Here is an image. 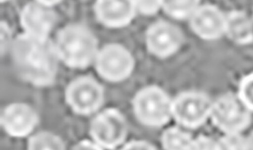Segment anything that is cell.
Wrapping results in <instances>:
<instances>
[{
  "mask_svg": "<svg viewBox=\"0 0 253 150\" xmlns=\"http://www.w3.org/2000/svg\"><path fill=\"white\" fill-rule=\"evenodd\" d=\"M183 35L180 29L174 25L165 21H159L152 24L146 34V42L149 51L155 55L169 56L180 48Z\"/></svg>",
  "mask_w": 253,
  "mask_h": 150,
  "instance_id": "9",
  "label": "cell"
},
{
  "mask_svg": "<svg viewBox=\"0 0 253 150\" xmlns=\"http://www.w3.org/2000/svg\"><path fill=\"white\" fill-rule=\"evenodd\" d=\"M47 6L40 3H32L24 7L21 21L27 34L47 37L55 19L53 12Z\"/></svg>",
  "mask_w": 253,
  "mask_h": 150,
  "instance_id": "13",
  "label": "cell"
},
{
  "mask_svg": "<svg viewBox=\"0 0 253 150\" xmlns=\"http://www.w3.org/2000/svg\"><path fill=\"white\" fill-rule=\"evenodd\" d=\"M225 33L233 41L245 43L252 40L253 29L248 17L241 12H233L226 17Z\"/></svg>",
  "mask_w": 253,
  "mask_h": 150,
  "instance_id": "14",
  "label": "cell"
},
{
  "mask_svg": "<svg viewBox=\"0 0 253 150\" xmlns=\"http://www.w3.org/2000/svg\"><path fill=\"white\" fill-rule=\"evenodd\" d=\"M97 41L87 29L70 26L59 33L55 46L59 59L67 66L76 69L88 67L97 54Z\"/></svg>",
  "mask_w": 253,
  "mask_h": 150,
  "instance_id": "2",
  "label": "cell"
},
{
  "mask_svg": "<svg viewBox=\"0 0 253 150\" xmlns=\"http://www.w3.org/2000/svg\"><path fill=\"white\" fill-rule=\"evenodd\" d=\"M60 0H38L39 3L49 6L58 2Z\"/></svg>",
  "mask_w": 253,
  "mask_h": 150,
  "instance_id": "25",
  "label": "cell"
},
{
  "mask_svg": "<svg viewBox=\"0 0 253 150\" xmlns=\"http://www.w3.org/2000/svg\"><path fill=\"white\" fill-rule=\"evenodd\" d=\"M218 143H216L211 140L200 137L193 140L192 150H219Z\"/></svg>",
  "mask_w": 253,
  "mask_h": 150,
  "instance_id": "21",
  "label": "cell"
},
{
  "mask_svg": "<svg viewBox=\"0 0 253 150\" xmlns=\"http://www.w3.org/2000/svg\"><path fill=\"white\" fill-rule=\"evenodd\" d=\"M29 150H64L63 141L57 136L47 132L38 133L28 142Z\"/></svg>",
  "mask_w": 253,
  "mask_h": 150,
  "instance_id": "17",
  "label": "cell"
},
{
  "mask_svg": "<svg viewBox=\"0 0 253 150\" xmlns=\"http://www.w3.org/2000/svg\"><path fill=\"white\" fill-rule=\"evenodd\" d=\"M212 105L209 99L198 92L181 94L172 102L171 113L182 126L194 128L200 126L211 114Z\"/></svg>",
  "mask_w": 253,
  "mask_h": 150,
  "instance_id": "7",
  "label": "cell"
},
{
  "mask_svg": "<svg viewBox=\"0 0 253 150\" xmlns=\"http://www.w3.org/2000/svg\"><path fill=\"white\" fill-rule=\"evenodd\" d=\"M172 101L160 88L155 86L140 90L133 101L134 111L140 122L158 127L169 121L171 113Z\"/></svg>",
  "mask_w": 253,
  "mask_h": 150,
  "instance_id": "3",
  "label": "cell"
},
{
  "mask_svg": "<svg viewBox=\"0 0 253 150\" xmlns=\"http://www.w3.org/2000/svg\"><path fill=\"white\" fill-rule=\"evenodd\" d=\"M95 68L103 79L118 82L126 78L132 71L133 57L123 46L110 44L97 53L95 58Z\"/></svg>",
  "mask_w": 253,
  "mask_h": 150,
  "instance_id": "6",
  "label": "cell"
},
{
  "mask_svg": "<svg viewBox=\"0 0 253 150\" xmlns=\"http://www.w3.org/2000/svg\"><path fill=\"white\" fill-rule=\"evenodd\" d=\"M38 116L28 105L14 103L5 107L1 116V123L5 131L15 137L29 135L36 127Z\"/></svg>",
  "mask_w": 253,
  "mask_h": 150,
  "instance_id": "10",
  "label": "cell"
},
{
  "mask_svg": "<svg viewBox=\"0 0 253 150\" xmlns=\"http://www.w3.org/2000/svg\"><path fill=\"white\" fill-rule=\"evenodd\" d=\"M240 98L249 108L253 109V74L246 77L242 81Z\"/></svg>",
  "mask_w": 253,
  "mask_h": 150,
  "instance_id": "18",
  "label": "cell"
},
{
  "mask_svg": "<svg viewBox=\"0 0 253 150\" xmlns=\"http://www.w3.org/2000/svg\"><path fill=\"white\" fill-rule=\"evenodd\" d=\"M125 150H154V146L146 142L132 141L126 144Z\"/></svg>",
  "mask_w": 253,
  "mask_h": 150,
  "instance_id": "22",
  "label": "cell"
},
{
  "mask_svg": "<svg viewBox=\"0 0 253 150\" xmlns=\"http://www.w3.org/2000/svg\"><path fill=\"white\" fill-rule=\"evenodd\" d=\"M76 150L90 149L102 150V148L96 143H92L88 141H82L78 143L75 147Z\"/></svg>",
  "mask_w": 253,
  "mask_h": 150,
  "instance_id": "24",
  "label": "cell"
},
{
  "mask_svg": "<svg viewBox=\"0 0 253 150\" xmlns=\"http://www.w3.org/2000/svg\"><path fill=\"white\" fill-rule=\"evenodd\" d=\"M248 149H253V134L247 141Z\"/></svg>",
  "mask_w": 253,
  "mask_h": 150,
  "instance_id": "26",
  "label": "cell"
},
{
  "mask_svg": "<svg viewBox=\"0 0 253 150\" xmlns=\"http://www.w3.org/2000/svg\"><path fill=\"white\" fill-rule=\"evenodd\" d=\"M12 58L18 74L25 81L44 87L54 81L59 58L55 44L47 37L19 36L12 46Z\"/></svg>",
  "mask_w": 253,
  "mask_h": 150,
  "instance_id": "1",
  "label": "cell"
},
{
  "mask_svg": "<svg viewBox=\"0 0 253 150\" xmlns=\"http://www.w3.org/2000/svg\"><path fill=\"white\" fill-rule=\"evenodd\" d=\"M248 108L240 98L226 95L212 105L211 115L217 127L226 132L234 134L248 124Z\"/></svg>",
  "mask_w": 253,
  "mask_h": 150,
  "instance_id": "8",
  "label": "cell"
},
{
  "mask_svg": "<svg viewBox=\"0 0 253 150\" xmlns=\"http://www.w3.org/2000/svg\"><path fill=\"white\" fill-rule=\"evenodd\" d=\"M95 9L100 21L111 28L128 25L137 11L134 0H96Z\"/></svg>",
  "mask_w": 253,
  "mask_h": 150,
  "instance_id": "12",
  "label": "cell"
},
{
  "mask_svg": "<svg viewBox=\"0 0 253 150\" xmlns=\"http://www.w3.org/2000/svg\"><path fill=\"white\" fill-rule=\"evenodd\" d=\"M200 0H161V8L169 16L177 19L190 18L200 6Z\"/></svg>",
  "mask_w": 253,
  "mask_h": 150,
  "instance_id": "15",
  "label": "cell"
},
{
  "mask_svg": "<svg viewBox=\"0 0 253 150\" xmlns=\"http://www.w3.org/2000/svg\"><path fill=\"white\" fill-rule=\"evenodd\" d=\"M218 145L219 149H248L247 141L235 135L222 139Z\"/></svg>",
  "mask_w": 253,
  "mask_h": 150,
  "instance_id": "20",
  "label": "cell"
},
{
  "mask_svg": "<svg viewBox=\"0 0 253 150\" xmlns=\"http://www.w3.org/2000/svg\"><path fill=\"white\" fill-rule=\"evenodd\" d=\"M104 98L102 86L92 77L84 76L73 80L67 87L65 100L73 111L87 115L97 110Z\"/></svg>",
  "mask_w": 253,
  "mask_h": 150,
  "instance_id": "4",
  "label": "cell"
},
{
  "mask_svg": "<svg viewBox=\"0 0 253 150\" xmlns=\"http://www.w3.org/2000/svg\"><path fill=\"white\" fill-rule=\"evenodd\" d=\"M189 18L192 30L203 39H216L225 33L226 17L214 6H199Z\"/></svg>",
  "mask_w": 253,
  "mask_h": 150,
  "instance_id": "11",
  "label": "cell"
},
{
  "mask_svg": "<svg viewBox=\"0 0 253 150\" xmlns=\"http://www.w3.org/2000/svg\"><path fill=\"white\" fill-rule=\"evenodd\" d=\"M134 0L136 10L144 15H153L161 8V0Z\"/></svg>",
  "mask_w": 253,
  "mask_h": 150,
  "instance_id": "19",
  "label": "cell"
},
{
  "mask_svg": "<svg viewBox=\"0 0 253 150\" xmlns=\"http://www.w3.org/2000/svg\"><path fill=\"white\" fill-rule=\"evenodd\" d=\"M89 132L94 141L102 149H114L124 141L127 125L124 116L118 110L108 108L92 119Z\"/></svg>",
  "mask_w": 253,
  "mask_h": 150,
  "instance_id": "5",
  "label": "cell"
},
{
  "mask_svg": "<svg viewBox=\"0 0 253 150\" xmlns=\"http://www.w3.org/2000/svg\"><path fill=\"white\" fill-rule=\"evenodd\" d=\"M6 0H0V1H1V2H2V1H6Z\"/></svg>",
  "mask_w": 253,
  "mask_h": 150,
  "instance_id": "27",
  "label": "cell"
},
{
  "mask_svg": "<svg viewBox=\"0 0 253 150\" xmlns=\"http://www.w3.org/2000/svg\"><path fill=\"white\" fill-rule=\"evenodd\" d=\"M9 33L7 27L1 24L0 25V51L1 54L5 50L9 39Z\"/></svg>",
  "mask_w": 253,
  "mask_h": 150,
  "instance_id": "23",
  "label": "cell"
},
{
  "mask_svg": "<svg viewBox=\"0 0 253 150\" xmlns=\"http://www.w3.org/2000/svg\"><path fill=\"white\" fill-rule=\"evenodd\" d=\"M193 141L189 134L175 127L165 130L162 137V145L166 150H192Z\"/></svg>",
  "mask_w": 253,
  "mask_h": 150,
  "instance_id": "16",
  "label": "cell"
}]
</instances>
